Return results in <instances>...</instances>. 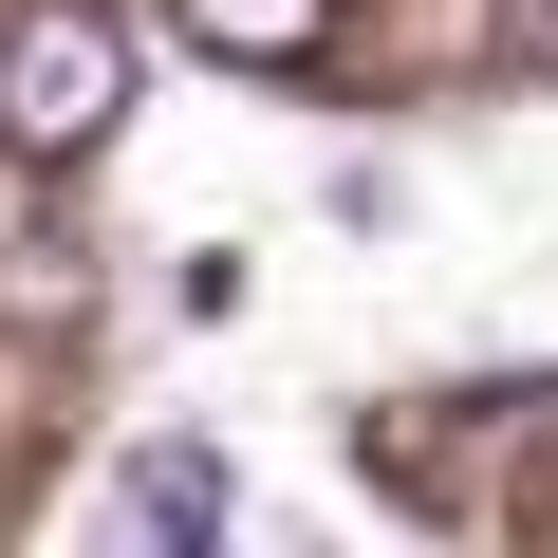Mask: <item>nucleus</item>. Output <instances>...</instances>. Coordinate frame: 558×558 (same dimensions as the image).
<instances>
[{"label":"nucleus","mask_w":558,"mask_h":558,"mask_svg":"<svg viewBox=\"0 0 558 558\" xmlns=\"http://www.w3.org/2000/svg\"><path fill=\"white\" fill-rule=\"evenodd\" d=\"M131 112V20L112 0H20L0 20V168H94Z\"/></svg>","instance_id":"nucleus-1"},{"label":"nucleus","mask_w":558,"mask_h":558,"mask_svg":"<svg viewBox=\"0 0 558 558\" xmlns=\"http://www.w3.org/2000/svg\"><path fill=\"white\" fill-rule=\"evenodd\" d=\"M168 38L223 75H317L336 57V0H168Z\"/></svg>","instance_id":"nucleus-2"},{"label":"nucleus","mask_w":558,"mask_h":558,"mask_svg":"<svg viewBox=\"0 0 558 558\" xmlns=\"http://www.w3.org/2000/svg\"><path fill=\"white\" fill-rule=\"evenodd\" d=\"M112 521H149V539H223L242 484H223L205 447H131V465H112Z\"/></svg>","instance_id":"nucleus-3"},{"label":"nucleus","mask_w":558,"mask_h":558,"mask_svg":"<svg viewBox=\"0 0 558 558\" xmlns=\"http://www.w3.org/2000/svg\"><path fill=\"white\" fill-rule=\"evenodd\" d=\"M502 38H521V75H558V0H502Z\"/></svg>","instance_id":"nucleus-4"}]
</instances>
